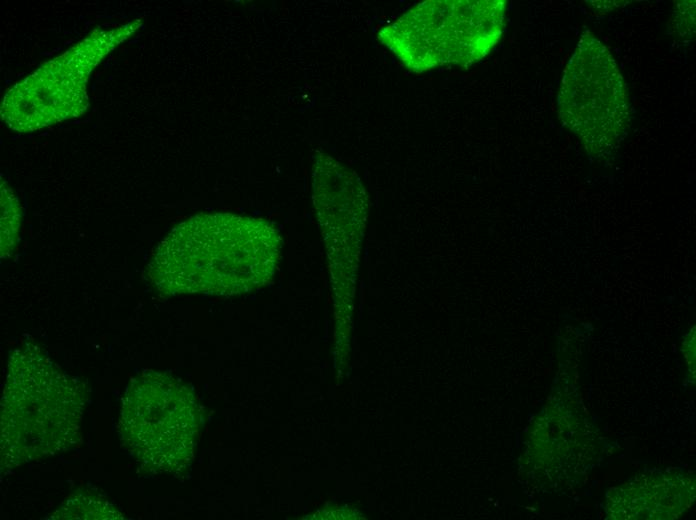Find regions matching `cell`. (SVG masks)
<instances>
[{"label":"cell","instance_id":"cell-1","mask_svg":"<svg viewBox=\"0 0 696 520\" xmlns=\"http://www.w3.org/2000/svg\"><path fill=\"white\" fill-rule=\"evenodd\" d=\"M281 236L269 222L228 212L199 213L176 225L148 265L151 283L166 294L229 295L268 283Z\"/></svg>","mask_w":696,"mask_h":520},{"label":"cell","instance_id":"cell-2","mask_svg":"<svg viewBox=\"0 0 696 520\" xmlns=\"http://www.w3.org/2000/svg\"><path fill=\"white\" fill-rule=\"evenodd\" d=\"M85 395L35 345L9 357L1 400V462L15 468L79 443Z\"/></svg>","mask_w":696,"mask_h":520},{"label":"cell","instance_id":"cell-3","mask_svg":"<svg viewBox=\"0 0 696 520\" xmlns=\"http://www.w3.org/2000/svg\"><path fill=\"white\" fill-rule=\"evenodd\" d=\"M505 0H427L383 26L377 38L409 71L468 69L498 44Z\"/></svg>","mask_w":696,"mask_h":520},{"label":"cell","instance_id":"cell-4","mask_svg":"<svg viewBox=\"0 0 696 520\" xmlns=\"http://www.w3.org/2000/svg\"><path fill=\"white\" fill-rule=\"evenodd\" d=\"M141 25L142 19H135L114 28H96L42 64L6 92L0 109L2 120L13 131L28 133L82 116L89 107L91 72Z\"/></svg>","mask_w":696,"mask_h":520},{"label":"cell","instance_id":"cell-5","mask_svg":"<svg viewBox=\"0 0 696 520\" xmlns=\"http://www.w3.org/2000/svg\"><path fill=\"white\" fill-rule=\"evenodd\" d=\"M558 113L593 156L611 152L629 129L624 79L607 47L589 31L581 35L566 65Z\"/></svg>","mask_w":696,"mask_h":520},{"label":"cell","instance_id":"cell-6","mask_svg":"<svg viewBox=\"0 0 696 520\" xmlns=\"http://www.w3.org/2000/svg\"><path fill=\"white\" fill-rule=\"evenodd\" d=\"M118 435L125 450L146 470H171L187 460L196 432L190 392L172 377L144 371L125 391Z\"/></svg>","mask_w":696,"mask_h":520},{"label":"cell","instance_id":"cell-7","mask_svg":"<svg viewBox=\"0 0 696 520\" xmlns=\"http://www.w3.org/2000/svg\"><path fill=\"white\" fill-rule=\"evenodd\" d=\"M53 519H122V514L105 499L79 493L67 499L51 516Z\"/></svg>","mask_w":696,"mask_h":520},{"label":"cell","instance_id":"cell-8","mask_svg":"<svg viewBox=\"0 0 696 520\" xmlns=\"http://www.w3.org/2000/svg\"><path fill=\"white\" fill-rule=\"evenodd\" d=\"M20 226V209L12 189L1 181V257L13 251Z\"/></svg>","mask_w":696,"mask_h":520}]
</instances>
